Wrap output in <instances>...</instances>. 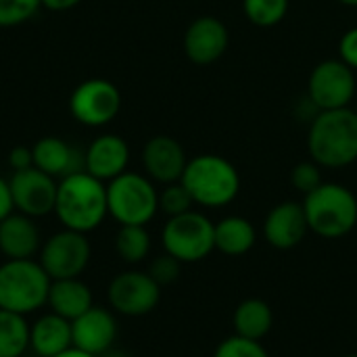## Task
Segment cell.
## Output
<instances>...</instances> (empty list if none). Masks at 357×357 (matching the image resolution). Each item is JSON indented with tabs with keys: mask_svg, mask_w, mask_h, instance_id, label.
<instances>
[{
	"mask_svg": "<svg viewBox=\"0 0 357 357\" xmlns=\"http://www.w3.org/2000/svg\"><path fill=\"white\" fill-rule=\"evenodd\" d=\"M230 33L222 19L213 15L197 17L184 31V54L195 65H211L228 50Z\"/></svg>",
	"mask_w": 357,
	"mask_h": 357,
	"instance_id": "4fadbf2b",
	"label": "cell"
},
{
	"mask_svg": "<svg viewBox=\"0 0 357 357\" xmlns=\"http://www.w3.org/2000/svg\"><path fill=\"white\" fill-rule=\"evenodd\" d=\"M33 167L52 178H65L84 169V153L56 136H44L31 146Z\"/></svg>",
	"mask_w": 357,
	"mask_h": 357,
	"instance_id": "d6986e66",
	"label": "cell"
},
{
	"mask_svg": "<svg viewBox=\"0 0 357 357\" xmlns=\"http://www.w3.org/2000/svg\"><path fill=\"white\" fill-rule=\"evenodd\" d=\"M56 186L52 176L44 174L38 167H27L21 172H13L8 180L13 207L29 218H42L54 211L56 203Z\"/></svg>",
	"mask_w": 357,
	"mask_h": 357,
	"instance_id": "7c38bea8",
	"label": "cell"
},
{
	"mask_svg": "<svg viewBox=\"0 0 357 357\" xmlns=\"http://www.w3.org/2000/svg\"><path fill=\"white\" fill-rule=\"evenodd\" d=\"M111 310L121 316L140 318L151 314L161 299V287L149 276V272L128 270L117 274L107 289Z\"/></svg>",
	"mask_w": 357,
	"mask_h": 357,
	"instance_id": "8fae6325",
	"label": "cell"
},
{
	"mask_svg": "<svg viewBox=\"0 0 357 357\" xmlns=\"http://www.w3.org/2000/svg\"><path fill=\"white\" fill-rule=\"evenodd\" d=\"M54 213L67 230L82 234L92 232L109 215L107 184L84 169L61 178Z\"/></svg>",
	"mask_w": 357,
	"mask_h": 357,
	"instance_id": "6da1fadb",
	"label": "cell"
},
{
	"mask_svg": "<svg viewBox=\"0 0 357 357\" xmlns=\"http://www.w3.org/2000/svg\"><path fill=\"white\" fill-rule=\"evenodd\" d=\"M115 251L126 264H140L151 253V234L144 226H121L115 234Z\"/></svg>",
	"mask_w": 357,
	"mask_h": 357,
	"instance_id": "d4e9b609",
	"label": "cell"
},
{
	"mask_svg": "<svg viewBox=\"0 0 357 357\" xmlns=\"http://www.w3.org/2000/svg\"><path fill=\"white\" fill-rule=\"evenodd\" d=\"M213 357H270L261 341H251L238 335H232L224 339L218 347Z\"/></svg>",
	"mask_w": 357,
	"mask_h": 357,
	"instance_id": "f1b7e54d",
	"label": "cell"
},
{
	"mask_svg": "<svg viewBox=\"0 0 357 357\" xmlns=\"http://www.w3.org/2000/svg\"><path fill=\"white\" fill-rule=\"evenodd\" d=\"M56 357H96V356H90V354H86V351H79V349L71 347V349H67V351L59 354Z\"/></svg>",
	"mask_w": 357,
	"mask_h": 357,
	"instance_id": "d590c367",
	"label": "cell"
},
{
	"mask_svg": "<svg viewBox=\"0 0 357 357\" xmlns=\"http://www.w3.org/2000/svg\"><path fill=\"white\" fill-rule=\"evenodd\" d=\"M50 276L40 261L6 259L0 266V310L27 316L48 303Z\"/></svg>",
	"mask_w": 357,
	"mask_h": 357,
	"instance_id": "5b68a950",
	"label": "cell"
},
{
	"mask_svg": "<svg viewBox=\"0 0 357 357\" xmlns=\"http://www.w3.org/2000/svg\"><path fill=\"white\" fill-rule=\"evenodd\" d=\"M192 205H195V201L182 182L165 184V188L159 192V211H163L167 218L182 215V213L190 211Z\"/></svg>",
	"mask_w": 357,
	"mask_h": 357,
	"instance_id": "4316f807",
	"label": "cell"
},
{
	"mask_svg": "<svg viewBox=\"0 0 357 357\" xmlns=\"http://www.w3.org/2000/svg\"><path fill=\"white\" fill-rule=\"evenodd\" d=\"M307 151L320 167L343 169L357 161V111H320L310 123Z\"/></svg>",
	"mask_w": 357,
	"mask_h": 357,
	"instance_id": "7a4b0ae2",
	"label": "cell"
},
{
	"mask_svg": "<svg viewBox=\"0 0 357 357\" xmlns=\"http://www.w3.org/2000/svg\"><path fill=\"white\" fill-rule=\"evenodd\" d=\"M8 165L13 167V172H21L27 167H33V155L29 146H15L8 153Z\"/></svg>",
	"mask_w": 357,
	"mask_h": 357,
	"instance_id": "d6a6232c",
	"label": "cell"
},
{
	"mask_svg": "<svg viewBox=\"0 0 357 357\" xmlns=\"http://www.w3.org/2000/svg\"><path fill=\"white\" fill-rule=\"evenodd\" d=\"M130 146L121 136L102 134L90 142L84 151V172L98 178L100 182H111L123 172H128Z\"/></svg>",
	"mask_w": 357,
	"mask_h": 357,
	"instance_id": "e0dca14e",
	"label": "cell"
},
{
	"mask_svg": "<svg viewBox=\"0 0 357 357\" xmlns=\"http://www.w3.org/2000/svg\"><path fill=\"white\" fill-rule=\"evenodd\" d=\"M345 357H357V354H354V356H345Z\"/></svg>",
	"mask_w": 357,
	"mask_h": 357,
	"instance_id": "f35d334b",
	"label": "cell"
},
{
	"mask_svg": "<svg viewBox=\"0 0 357 357\" xmlns=\"http://www.w3.org/2000/svg\"><path fill=\"white\" fill-rule=\"evenodd\" d=\"M356 90V71L341 59H326L318 63L307 79V98L318 111L351 107Z\"/></svg>",
	"mask_w": 357,
	"mask_h": 357,
	"instance_id": "ba28073f",
	"label": "cell"
},
{
	"mask_svg": "<svg viewBox=\"0 0 357 357\" xmlns=\"http://www.w3.org/2000/svg\"><path fill=\"white\" fill-rule=\"evenodd\" d=\"M310 232L307 218L301 203L284 201L270 209L264 222V238L270 247L289 251L303 243L305 234Z\"/></svg>",
	"mask_w": 357,
	"mask_h": 357,
	"instance_id": "2e32d148",
	"label": "cell"
},
{
	"mask_svg": "<svg viewBox=\"0 0 357 357\" xmlns=\"http://www.w3.org/2000/svg\"><path fill=\"white\" fill-rule=\"evenodd\" d=\"M186 153L184 146L165 134L153 136L142 149V165L146 176L159 184H174L182 180L186 169Z\"/></svg>",
	"mask_w": 357,
	"mask_h": 357,
	"instance_id": "9a60e30c",
	"label": "cell"
},
{
	"mask_svg": "<svg viewBox=\"0 0 357 357\" xmlns=\"http://www.w3.org/2000/svg\"><path fill=\"white\" fill-rule=\"evenodd\" d=\"M180 270H182V264L176 257H172L169 253H163L151 261L146 272L159 287H167V284H174L178 280Z\"/></svg>",
	"mask_w": 357,
	"mask_h": 357,
	"instance_id": "4dcf8cb0",
	"label": "cell"
},
{
	"mask_svg": "<svg viewBox=\"0 0 357 357\" xmlns=\"http://www.w3.org/2000/svg\"><path fill=\"white\" fill-rule=\"evenodd\" d=\"M190 192L195 205L220 209L230 205L241 192L238 169L220 155H197L186 163L180 180Z\"/></svg>",
	"mask_w": 357,
	"mask_h": 357,
	"instance_id": "3957f363",
	"label": "cell"
},
{
	"mask_svg": "<svg viewBox=\"0 0 357 357\" xmlns=\"http://www.w3.org/2000/svg\"><path fill=\"white\" fill-rule=\"evenodd\" d=\"M232 326L234 335L251 339V341H261L266 335H270L274 326V314L272 307L264 299H245L236 305L232 314Z\"/></svg>",
	"mask_w": 357,
	"mask_h": 357,
	"instance_id": "7402d4cb",
	"label": "cell"
},
{
	"mask_svg": "<svg viewBox=\"0 0 357 357\" xmlns=\"http://www.w3.org/2000/svg\"><path fill=\"white\" fill-rule=\"evenodd\" d=\"M301 205L310 230L322 238L347 236L357 226V199L343 184L322 182Z\"/></svg>",
	"mask_w": 357,
	"mask_h": 357,
	"instance_id": "277c9868",
	"label": "cell"
},
{
	"mask_svg": "<svg viewBox=\"0 0 357 357\" xmlns=\"http://www.w3.org/2000/svg\"><path fill=\"white\" fill-rule=\"evenodd\" d=\"M48 305L52 314L73 322L75 318H79L94 305L92 291L79 278L52 280L50 291H48Z\"/></svg>",
	"mask_w": 357,
	"mask_h": 357,
	"instance_id": "44dd1931",
	"label": "cell"
},
{
	"mask_svg": "<svg viewBox=\"0 0 357 357\" xmlns=\"http://www.w3.org/2000/svg\"><path fill=\"white\" fill-rule=\"evenodd\" d=\"M322 182V169L316 161H301L291 172V184L303 195L314 192Z\"/></svg>",
	"mask_w": 357,
	"mask_h": 357,
	"instance_id": "f546056e",
	"label": "cell"
},
{
	"mask_svg": "<svg viewBox=\"0 0 357 357\" xmlns=\"http://www.w3.org/2000/svg\"><path fill=\"white\" fill-rule=\"evenodd\" d=\"M107 207L121 226H146L159 211V192L149 176L123 172L107 184Z\"/></svg>",
	"mask_w": 357,
	"mask_h": 357,
	"instance_id": "8992f818",
	"label": "cell"
},
{
	"mask_svg": "<svg viewBox=\"0 0 357 357\" xmlns=\"http://www.w3.org/2000/svg\"><path fill=\"white\" fill-rule=\"evenodd\" d=\"M90 264V243L86 234L61 230L52 234L40 249V266L50 280L79 278Z\"/></svg>",
	"mask_w": 357,
	"mask_h": 357,
	"instance_id": "30bf717a",
	"label": "cell"
},
{
	"mask_svg": "<svg viewBox=\"0 0 357 357\" xmlns=\"http://www.w3.org/2000/svg\"><path fill=\"white\" fill-rule=\"evenodd\" d=\"M29 349L25 316L0 310V357H23Z\"/></svg>",
	"mask_w": 357,
	"mask_h": 357,
	"instance_id": "cb8c5ba5",
	"label": "cell"
},
{
	"mask_svg": "<svg viewBox=\"0 0 357 357\" xmlns=\"http://www.w3.org/2000/svg\"><path fill=\"white\" fill-rule=\"evenodd\" d=\"M23 357H38V356H23Z\"/></svg>",
	"mask_w": 357,
	"mask_h": 357,
	"instance_id": "ab89813d",
	"label": "cell"
},
{
	"mask_svg": "<svg viewBox=\"0 0 357 357\" xmlns=\"http://www.w3.org/2000/svg\"><path fill=\"white\" fill-rule=\"evenodd\" d=\"M100 357H130L126 351H121V349H115V347H111L109 351H105Z\"/></svg>",
	"mask_w": 357,
	"mask_h": 357,
	"instance_id": "8d00e7d4",
	"label": "cell"
},
{
	"mask_svg": "<svg viewBox=\"0 0 357 357\" xmlns=\"http://www.w3.org/2000/svg\"><path fill=\"white\" fill-rule=\"evenodd\" d=\"M71 337L75 349L100 357L115 345L117 320L109 310L92 305L86 314L71 322Z\"/></svg>",
	"mask_w": 357,
	"mask_h": 357,
	"instance_id": "5bb4252c",
	"label": "cell"
},
{
	"mask_svg": "<svg viewBox=\"0 0 357 357\" xmlns=\"http://www.w3.org/2000/svg\"><path fill=\"white\" fill-rule=\"evenodd\" d=\"M29 347L38 357H56L71 349V322L52 312L38 318L33 326H29Z\"/></svg>",
	"mask_w": 357,
	"mask_h": 357,
	"instance_id": "ffe728a7",
	"label": "cell"
},
{
	"mask_svg": "<svg viewBox=\"0 0 357 357\" xmlns=\"http://www.w3.org/2000/svg\"><path fill=\"white\" fill-rule=\"evenodd\" d=\"M165 253L180 264L203 261L215 249V224L201 211H186L169 218L161 232Z\"/></svg>",
	"mask_w": 357,
	"mask_h": 357,
	"instance_id": "52a82bcc",
	"label": "cell"
},
{
	"mask_svg": "<svg viewBox=\"0 0 357 357\" xmlns=\"http://www.w3.org/2000/svg\"><path fill=\"white\" fill-rule=\"evenodd\" d=\"M257 241L255 226L241 215H228L215 224V249L230 257H241L253 249Z\"/></svg>",
	"mask_w": 357,
	"mask_h": 357,
	"instance_id": "603a6c76",
	"label": "cell"
},
{
	"mask_svg": "<svg viewBox=\"0 0 357 357\" xmlns=\"http://www.w3.org/2000/svg\"><path fill=\"white\" fill-rule=\"evenodd\" d=\"M289 0H243L245 17L257 27H274L289 13Z\"/></svg>",
	"mask_w": 357,
	"mask_h": 357,
	"instance_id": "484cf974",
	"label": "cell"
},
{
	"mask_svg": "<svg viewBox=\"0 0 357 357\" xmlns=\"http://www.w3.org/2000/svg\"><path fill=\"white\" fill-rule=\"evenodd\" d=\"M42 0H0V27H15L29 21Z\"/></svg>",
	"mask_w": 357,
	"mask_h": 357,
	"instance_id": "83f0119b",
	"label": "cell"
},
{
	"mask_svg": "<svg viewBox=\"0 0 357 357\" xmlns=\"http://www.w3.org/2000/svg\"><path fill=\"white\" fill-rule=\"evenodd\" d=\"M339 59L357 71V27L347 29L339 40Z\"/></svg>",
	"mask_w": 357,
	"mask_h": 357,
	"instance_id": "1f68e13d",
	"label": "cell"
},
{
	"mask_svg": "<svg viewBox=\"0 0 357 357\" xmlns=\"http://www.w3.org/2000/svg\"><path fill=\"white\" fill-rule=\"evenodd\" d=\"M121 109L119 88L102 77L82 82L69 98V111L75 121L88 128H100L111 123Z\"/></svg>",
	"mask_w": 357,
	"mask_h": 357,
	"instance_id": "9c48e42d",
	"label": "cell"
},
{
	"mask_svg": "<svg viewBox=\"0 0 357 357\" xmlns=\"http://www.w3.org/2000/svg\"><path fill=\"white\" fill-rule=\"evenodd\" d=\"M13 211H15V207H13V197H10L8 180H4V178L0 176V222H2L8 213H13Z\"/></svg>",
	"mask_w": 357,
	"mask_h": 357,
	"instance_id": "836d02e7",
	"label": "cell"
},
{
	"mask_svg": "<svg viewBox=\"0 0 357 357\" xmlns=\"http://www.w3.org/2000/svg\"><path fill=\"white\" fill-rule=\"evenodd\" d=\"M337 2H341L345 6H357V0H337Z\"/></svg>",
	"mask_w": 357,
	"mask_h": 357,
	"instance_id": "74e56055",
	"label": "cell"
},
{
	"mask_svg": "<svg viewBox=\"0 0 357 357\" xmlns=\"http://www.w3.org/2000/svg\"><path fill=\"white\" fill-rule=\"evenodd\" d=\"M40 249L42 241L33 218L13 211L0 222V253L6 259H31Z\"/></svg>",
	"mask_w": 357,
	"mask_h": 357,
	"instance_id": "ac0fdd59",
	"label": "cell"
},
{
	"mask_svg": "<svg viewBox=\"0 0 357 357\" xmlns=\"http://www.w3.org/2000/svg\"><path fill=\"white\" fill-rule=\"evenodd\" d=\"M82 0H42V6L48 8V10H54V13H61V10H69L73 6H77Z\"/></svg>",
	"mask_w": 357,
	"mask_h": 357,
	"instance_id": "e575fe53",
	"label": "cell"
}]
</instances>
